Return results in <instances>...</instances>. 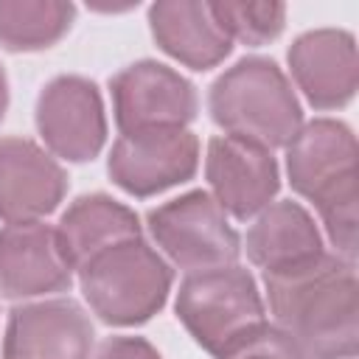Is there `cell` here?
Returning <instances> with one entry per match:
<instances>
[{
  "label": "cell",
  "mask_w": 359,
  "mask_h": 359,
  "mask_svg": "<svg viewBox=\"0 0 359 359\" xmlns=\"http://www.w3.org/2000/svg\"><path fill=\"white\" fill-rule=\"evenodd\" d=\"M219 359H311L283 328L275 323H258L233 342H227Z\"/></svg>",
  "instance_id": "obj_20"
},
{
  "label": "cell",
  "mask_w": 359,
  "mask_h": 359,
  "mask_svg": "<svg viewBox=\"0 0 359 359\" xmlns=\"http://www.w3.org/2000/svg\"><path fill=\"white\" fill-rule=\"evenodd\" d=\"M56 238L67 264L73 269H84L109 247L140 238V222L126 205L104 194H93L67 208L56 227Z\"/></svg>",
  "instance_id": "obj_17"
},
{
  "label": "cell",
  "mask_w": 359,
  "mask_h": 359,
  "mask_svg": "<svg viewBox=\"0 0 359 359\" xmlns=\"http://www.w3.org/2000/svg\"><path fill=\"white\" fill-rule=\"evenodd\" d=\"M76 8L53 0H0V45L6 50H42L59 42Z\"/></svg>",
  "instance_id": "obj_18"
},
{
  "label": "cell",
  "mask_w": 359,
  "mask_h": 359,
  "mask_svg": "<svg viewBox=\"0 0 359 359\" xmlns=\"http://www.w3.org/2000/svg\"><path fill=\"white\" fill-rule=\"evenodd\" d=\"M210 115L227 132L264 149L289 146L303 126L300 101L272 59L250 56L210 87Z\"/></svg>",
  "instance_id": "obj_3"
},
{
  "label": "cell",
  "mask_w": 359,
  "mask_h": 359,
  "mask_svg": "<svg viewBox=\"0 0 359 359\" xmlns=\"http://www.w3.org/2000/svg\"><path fill=\"white\" fill-rule=\"evenodd\" d=\"M323 252V236L309 210L297 202H275L264 208L247 233V255L264 275L297 269Z\"/></svg>",
  "instance_id": "obj_16"
},
{
  "label": "cell",
  "mask_w": 359,
  "mask_h": 359,
  "mask_svg": "<svg viewBox=\"0 0 359 359\" xmlns=\"http://www.w3.org/2000/svg\"><path fill=\"white\" fill-rule=\"evenodd\" d=\"M199 140L185 126L123 132L109 154V177L135 196H151L194 177Z\"/></svg>",
  "instance_id": "obj_7"
},
{
  "label": "cell",
  "mask_w": 359,
  "mask_h": 359,
  "mask_svg": "<svg viewBox=\"0 0 359 359\" xmlns=\"http://www.w3.org/2000/svg\"><path fill=\"white\" fill-rule=\"evenodd\" d=\"M67 191L62 165L25 137H0V219L39 222L59 208Z\"/></svg>",
  "instance_id": "obj_11"
},
{
  "label": "cell",
  "mask_w": 359,
  "mask_h": 359,
  "mask_svg": "<svg viewBox=\"0 0 359 359\" xmlns=\"http://www.w3.org/2000/svg\"><path fill=\"white\" fill-rule=\"evenodd\" d=\"M286 171L292 188L317 205L337 255L353 261L359 236L356 191V137L331 118H317L286 146Z\"/></svg>",
  "instance_id": "obj_2"
},
{
  "label": "cell",
  "mask_w": 359,
  "mask_h": 359,
  "mask_svg": "<svg viewBox=\"0 0 359 359\" xmlns=\"http://www.w3.org/2000/svg\"><path fill=\"white\" fill-rule=\"evenodd\" d=\"M112 104L121 132L174 129L196 115L194 84L160 62H135L112 79Z\"/></svg>",
  "instance_id": "obj_8"
},
{
  "label": "cell",
  "mask_w": 359,
  "mask_h": 359,
  "mask_svg": "<svg viewBox=\"0 0 359 359\" xmlns=\"http://www.w3.org/2000/svg\"><path fill=\"white\" fill-rule=\"evenodd\" d=\"M177 317L210 353L264 323V300L252 275L236 264L188 272L177 294Z\"/></svg>",
  "instance_id": "obj_5"
},
{
  "label": "cell",
  "mask_w": 359,
  "mask_h": 359,
  "mask_svg": "<svg viewBox=\"0 0 359 359\" xmlns=\"http://www.w3.org/2000/svg\"><path fill=\"white\" fill-rule=\"evenodd\" d=\"M81 275L90 309L109 325H137L157 314L171 292L168 264L143 241H121L93 258Z\"/></svg>",
  "instance_id": "obj_4"
},
{
  "label": "cell",
  "mask_w": 359,
  "mask_h": 359,
  "mask_svg": "<svg viewBox=\"0 0 359 359\" xmlns=\"http://www.w3.org/2000/svg\"><path fill=\"white\" fill-rule=\"evenodd\" d=\"M289 65L297 87L320 109L345 107L359 84L356 45L348 31L320 28L294 39Z\"/></svg>",
  "instance_id": "obj_14"
},
{
  "label": "cell",
  "mask_w": 359,
  "mask_h": 359,
  "mask_svg": "<svg viewBox=\"0 0 359 359\" xmlns=\"http://www.w3.org/2000/svg\"><path fill=\"white\" fill-rule=\"evenodd\" d=\"M6 359H90L93 323L73 300L28 303L11 311Z\"/></svg>",
  "instance_id": "obj_12"
},
{
  "label": "cell",
  "mask_w": 359,
  "mask_h": 359,
  "mask_svg": "<svg viewBox=\"0 0 359 359\" xmlns=\"http://www.w3.org/2000/svg\"><path fill=\"white\" fill-rule=\"evenodd\" d=\"M216 22L224 28V34L244 45H266L272 42L286 22V6L283 3H210Z\"/></svg>",
  "instance_id": "obj_19"
},
{
  "label": "cell",
  "mask_w": 359,
  "mask_h": 359,
  "mask_svg": "<svg viewBox=\"0 0 359 359\" xmlns=\"http://www.w3.org/2000/svg\"><path fill=\"white\" fill-rule=\"evenodd\" d=\"M36 129L48 149L70 163L93 160L107 137L98 87L81 76L53 79L36 101Z\"/></svg>",
  "instance_id": "obj_9"
},
{
  "label": "cell",
  "mask_w": 359,
  "mask_h": 359,
  "mask_svg": "<svg viewBox=\"0 0 359 359\" xmlns=\"http://www.w3.org/2000/svg\"><path fill=\"white\" fill-rule=\"evenodd\" d=\"M6 107H8V81H6V73L0 67V121L6 115Z\"/></svg>",
  "instance_id": "obj_22"
},
{
  "label": "cell",
  "mask_w": 359,
  "mask_h": 359,
  "mask_svg": "<svg viewBox=\"0 0 359 359\" xmlns=\"http://www.w3.org/2000/svg\"><path fill=\"white\" fill-rule=\"evenodd\" d=\"M205 174L219 208L233 213L236 219H250L269 208L272 196L280 188L272 151L227 135L208 143Z\"/></svg>",
  "instance_id": "obj_10"
},
{
  "label": "cell",
  "mask_w": 359,
  "mask_h": 359,
  "mask_svg": "<svg viewBox=\"0 0 359 359\" xmlns=\"http://www.w3.org/2000/svg\"><path fill=\"white\" fill-rule=\"evenodd\" d=\"M73 280L56 230L42 222L8 224L0 230V294L36 297L62 292Z\"/></svg>",
  "instance_id": "obj_13"
},
{
  "label": "cell",
  "mask_w": 359,
  "mask_h": 359,
  "mask_svg": "<svg viewBox=\"0 0 359 359\" xmlns=\"http://www.w3.org/2000/svg\"><path fill=\"white\" fill-rule=\"evenodd\" d=\"M149 230L165 255L188 272L236 264L241 247L219 202L205 191H191L149 213Z\"/></svg>",
  "instance_id": "obj_6"
},
{
  "label": "cell",
  "mask_w": 359,
  "mask_h": 359,
  "mask_svg": "<svg viewBox=\"0 0 359 359\" xmlns=\"http://www.w3.org/2000/svg\"><path fill=\"white\" fill-rule=\"evenodd\" d=\"M93 359H160V353L140 337H109L98 345Z\"/></svg>",
  "instance_id": "obj_21"
},
{
  "label": "cell",
  "mask_w": 359,
  "mask_h": 359,
  "mask_svg": "<svg viewBox=\"0 0 359 359\" xmlns=\"http://www.w3.org/2000/svg\"><path fill=\"white\" fill-rule=\"evenodd\" d=\"M266 278L275 325L311 359H353L359 345V286L353 261L320 258Z\"/></svg>",
  "instance_id": "obj_1"
},
{
  "label": "cell",
  "mask_w": 359,
  "mask_h": 359,
  "mask_svg": "<svg viewBox=\"0 0 359 359\" xmlns=\"http://www.w3.org/2000/svg\"><path fill=\"white\" fill-rule=\"evenodd\" d=\"M149 22L157 45L168 56H174L177 62L194 70H208L219 65L233 48L230 36L216 22L210 3H194V0L154 3L149 8Z\"/></svg>",
  "instance_id": "obj_15"
}]
</instances>
